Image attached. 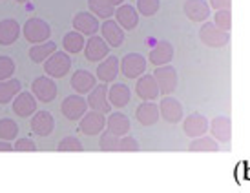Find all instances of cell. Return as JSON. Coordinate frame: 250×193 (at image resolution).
<instances>
[{
	"mask_svg": "<svg viewBox=\"0 0 250 193\" xmlns=\"http://www.w3.org/2000/svg\"><path fill=\"white\" fill-rule=\"evenodd\" d=\"M146 68L148 60L141 53H128L121 60V73L128 78H139L141 75H145Z\"/></svg>",
	"mask_w": 250,
	"mask_h": 193,
	"instance_id": "8",
	"label": "cell"
},
{
	"mask_svg": "<svg viewBox=\"0 0 250 193\" xmlns=\"http://www.w3.org/2000/svg\"><path fill=\"white\" fill-rule=\"evenodd\" d=\"M22 33H24V39L31 44H41V42L49 40L51 37V28L46 20L42 19H29L26 20V24L22 26Z\"/></svg>",
	"mask_w": 250,
	"mask_h": 193,
	"instance_id": "3",
	"label": "cell"
},
{
	"mask_svg": "<svg viewBox=\"0 0 250 193\" xmlns=\"http://www.w3.org/2000/svg\"><path fill=\"white\" fill-rule=\"evenodd\" d=\"M73 28L77 31H81L83 35H95L101 29V24H99V17H95L90 11H81L73 17Z\"/></svg>",
	"mask_w": 250,
	"mask_h": 193,
	"instance_id": "20",
	"label": "cell"
},
{
	"mask_svg": "<svg viewBox=\"0 0 250 193\" xmlns=\"http://www.w3.org/2000/svg\"><path fill=\"white\" fill-rule=\"evenodd\" d=\"M135 95L143 100H155L161 95V88L153 75H141L135 84Z\"/></svg>",
	"mask_w": 250,
	"mask_h": 193,
	"instance_id": "14",
	"label": "cell"
},
{
	"mask_svg": "<svg viewBox=\"0 0 250 193\" xmlns=\"http://www.w3.org/2000/svg\"><path fill=\"white\" fill-rule=\"evenodd\" d=\"M31 93L37 96L39 102L49 104L57 98V84L53 80V77L42 75L37 77L33 84H31Z\"/></svg>",
	"mask_w": 250,
	"mask_h": 193,
	"instance_id": "5",
	"label": "cell"
},
{
	"mask_svg": "<svg viewBox=\"0 0 250 193\" xmlns=\"http://www.w3.org/2000/svg\"><path fill=\"white\" fill-rule=\"evenodd\" d=\"M210 133L217 142H229L232 138V120L229 117H215L210 122Z\"/></svg>",
	"mask_w": 250,
	"mask_h": 193,
	"instance_id": "23",
	"label": "cell"
},
{
	"mask_svg": "<svg viewBox=\"0 0 250 193\" xmlns=\"http://www.w3.org/2000/svg\"><path fill=\"white\" fill-rule=\"evenodd\" d=\"M210 4L207 0H187L183 4V13L192 22H207L210 17Z\"/></svg>",
	"mask_w": 250,
	"mask_h": 193,
	"instance_id": "12",
	"label": "cell"
},
{
	"mask_svg": "<svg viewBox=\"0 0 250 193\" xmlns=\"http://www.w3.org/2000/svg\"><path fill=\"white\" fill-rule=\"evenodd\" d=\"M119 69H121V64H119L117 57H106L104 62L99 64L97 68V78L101 82H115V78L119 75Z\"/></svg>",
	"mask_w": 250,
	"mask_h": 193,
	"instance_id": "24",
	"label": "cell"
},
{
	"mask_svg": "<svg viewBox=\"0 0 250 193\" xmlns=\"http://www.w3.org/2000/svg\"><path fill=\"white\" fill-rule=\"evenodd\" d=\"M214 24L217 28L230 31L232 29V11L230 9H219L214 13Z\"/></svg>",
	"mask_w": 250,
	"mask_h": 193,
	"instance_id": "37",
	"label": "cell"
},
{
	"mask_svg": "<svg viewBox=\"0 0 250 193\" xmlns=\"http://www.w3.org/2000/svg\"><path fill=\"white\" fill-rule=\"evenodd\" d=\"M139 142L137 138L130 137V135H125L121 137V144H119V152H139Z\"/></svg>",
	"mask_w": 250,
	"mask_h": 193,
	"instance_id": "39",
	"label": "cell"
},
{
	"mask_svg": "<svg viewBox=\"0 0 250 193\" xmlns=\"http://www.w3.org/2000/svg\"><path fill=\"white\" fill-rule=\"evenodd\" d=\"M108 53H110V44L103 37H97V35H91L90 40L86 42V46H84V57L90 62L103 60V58L108 57Z\"/></svg>",
	"mask_w": 250,
	"mask_h": 193,
	"instance_id": "11",
	"label": "cell"
},
{
	"mask_svg": "<svg viewBox=\"0 0 250 193\" xmlns=\"http://www.w3.org/2000/svg\"><path fill=\"white\" fill-rule=\"evenodd\" d=\"M113 17L119 22V26L123 29H128V31H133V29L139 26V11H137V7L130 6V4H121V6H117Z\"/></svg>",
	"mask_w": 250,
	"mask_h": 193,
	"instance_id": "16",
	"label": "cell"
},
{
	"mask_svg": "<svg viewBox=\"0 0 250 193\" xmlns=\"http://www.w3.org/2000/svg\"><path fill=\"white\" fill-rule=\"evenodd\" d=\"M161 117L159 104L152 102V100H145L143 104L137 106L135 110V118L139 120V124L143 126H153Z\"/></svg>",
	"mask_w": 250,
	"mask_h": 193,
	"instance_id": "22",
	"label": "cell"
},
{
	"mask_svg": "<svg viewBox=\"0 0 250 193\" xmlns=\"http://www.w3.org/2000/svg\"><path fill=\"white\" fill-rule=\"evenodd\" d=\"M111 4L117 7V6H121V4H125V0H111Z\"/></svg>",
	"mask_w": 250,
	"mask_h": 193,
	"instance_id": "43",
	"label": "cell"
},
{
	"mask_svg": "<svg viewBox=\"0 0 250 193\" xmlns=\"http://www.w3.org/2000/svg\"><path fill=\"white\" fill-rule=\"evenodd\" d=\"M88 98H84L81 93H77V95H70L66 96L61 104V111H62V115L68 120H81V118L86 115V111H88Z\"/></svg>",
	"mask_w": 250,
	"mask_h": 193,
	"instance_id": "4",
	"label": "cell"
},
{
	"mask_svg": "<svg viewBox=\"0 0 250 193\" xmlns=\"http://www.w3.org/2000/svg\"><path fill=\"white\" fill-rule=\"evenodd\" d=\"M183 131L190 138L207 135V131H210L208 118L201 115V113H192V115L185 117V120H183Z\"/></svg>",
	"mask_w": 250,
	"mask_h": 193,
	"instance_id": "10",
	"label": "cell"
},
{
	"mask_svg": "<svg viewBox=\"0 0 250 193\" xmlns=\"http://www.w3.org/2000/svg\"><path fill=\"white\" fill-rule=\"evenodd\" d=\"M37 96L31 91H21L13 98V113L19 117L28 118L37 111Z\"/></svg>",
	"mask_w": 250,
	"mask_h": 193,
	"instance_id": "13",
	"label": "cell"
},
{
	"mask_svg": "<svg viewBox=\"0 0 250 193\" xmlns=\"http://www.w3.org/2000/svg\"><path fill=\"white\" fill-rule=\"evenodd\" d=\"M15 2H19V4H26V2H29V0H15Z\"/></svg>",
	"mask_w": 250,
	"mask_h": 193,
	"instance_id": "44",
	"label": "cell"
},
{
	"mask_svg": "<svg viewBox=\"0 0 250 193\" xmlns=\"http://www.w3.org/2000/svg\"><path fill=\"white\" fill-rule=\"evenodd\" d=\"M95 86H97V75L90 73L88 69H77L71 75V88L81 95L90 93Z\"/></svg>",
	"mask_w": 250,
	"mask_h": 193,
	"instance_id": "19",
	"label": "cell"
},
{
	"mask_svg": "<svg viewBox=\"0 0 250 193\" xmlns=\"http://www.w3.org/2000/svg\"><path fill=\"white\" fill-rule=\"evenodd\" d=\"M104 128H106V117L103 111H97V110L86 111V115L79 120V131L84 133V135H88V137L103 133Z\"/></svg>",
	"mask_w": 250,
	"mask_h": 193,
	"instance_id": "6",
	"label": "cell"
},
{
	"mask_svg": "<svg viewBox=\"0 0 250 193\" xmlns=\"http://www.w3.org/2000/svg\"><path fill=\"white\" fill-rule=\"evenodd\" d=\"M88 7H90L91 13L103 20L111 19L115 15V9H117L111 4V0H88Z\"/></svg>",
	"mask_w": 250,
	"mask_h": 193,
	"instance_id": "32",
	"label": "cell"
},
{
	"mask_svg": "<svg viewBox=\"0 0 250 193\" xmlns=\"http://www.w3.org/2000/svg\"><path fill=\"white\" fill-rule=\"evenodd\" d=\"M174 58V46L168 40H161L157 42L152 49H150V55H148V60L153 66H165V64H170Z\"/></svg>",
	"mask_w": 250,
	"mask_h": 193,
	"instance_id": "21",
	"label": "cell"
},
{
	"mask_svg": "<svg viewBox=\"0 0 250 193\" xmlns=\"http://www.w3.org/2000/svg\"><path fill=\"white\" fill-rule=\"evenodd\" d=\"M15 150V144H11L9 140H2L0 138V152H13Z\"/></svg>",
	"mask_w": 250,
	"mask_h": 193,
	"instance_id": "42",
	"label": "cell"
},
{
	"mask_svg": "<svg viewBox=\"0 0 250 193\" xmlns=\"http://www.w3.org/2000/svg\"><path fill=\"white\" fill-rule=\"evenodd\" d=\"M108 98H110V102L113 108H125L128 106L130 102V98H132V91L130 88L126 86V84H121V82H115L113 86H110V90H108Z\"/></svg>",
	"mask_w": 250,
	"mask_h": 193,
	"instance_id": "25",
	"label": "cell"
},
{
	"mask_svg": "<svg viewBox=\"0 0 250 193\" xmlns=\"http://www.w3.org/2000/svg\"><path fill=\"white\" fill-rule=\"evenodd\" d=\"M161 0H137V11L143 17H153L159 11Z\"/></svg>",
	"mask_w": 250,
	"mask_h": 193,
	"instance_id": "35",
	"label": "cell"
},
{
	"mask_svg": "<svg viewBox=\"0 0 250 193\" xmlns=\"http://www.w3.org/2000/svg\"><path fill=\"white\" fill-rule=\"evenodd\" d=\"M31 130L39 137H48L55 130V118L49 111H35L31 115Z\"/></svg>",
	"mask_w": 250,
	"mask_h": 193,
	"instance_id": "15",
	"label": "cell"
},
{
	"mask_svg": "<svg viewBox=\"0 0 250 193\" xmlns=\"http://www.w3.org/2000/svg\"><path fill=\"white\" fill-rule=\"evenodd\" d=\"M119 144H121V137L111 133L110 130H104V133L99 138V148L103 152H119Z\"/></svg>",
	"mask_w": 250,
	"mask_h": 193,
	"instance_id": "34",
	"label": "cell"
},
{
	"mask_svg": "<svg viewBox=\"0 0 250 193\" xmlns=\"http://www.w3.org/2000/svg\"><path fill=\"white\" fill-rule=\"evenodd\" d=\"M19 124L15 122L13 118H0V138L2 140H15L17 135H19Z\"/></svg>",
	"mask_w": 250,
	"mask_h": 193,
	"instance_id": "33",
	"label": "cell"
},
{
	"mask_svg": "<svg viewBox=\"0 0 250 193\" xmlns=\"http://www.w3.org/2000/svg\"><path fill=\"white\" fill-rule=\"evenodd\" d=\"M21 29V24L13 19H6L0 22V46H11L13 42H17Z\"/></svg>",
	"mask_w": 250,
	"mask_h": 193,
	"instance_id": "26",
	"label": "cell"
},
{
	"mask_svg": "<svg viewBox=\"0 0 250 193\" xmlns=\"http://www.w3.org/2000/svg\"><path fill=\"white\" fill-rule=\"evenodd\" d=\"M208 4H210V7H212V9L219 11V9H230V6H232V0H210Z\"/></svg>",
	"mask_w": 250,
	"mask_h": 193,
	"instance_id": "41",
	"label": "cell"
},
{
	"mask_svg": "<svg viewBox=\"0 0 250 193\" xmlns=\"http://www.w3.org/2000/svg\"><path fill=\"white\" fill-rule=\"evenodd\" d=\"M159 110H161V117H163V120H167V122H170V124H177V122H181L183 117H185L183 104L172 95H167L163 100H161Z\"/></svg>",
	"mask_w": 250,
	"mask_h": 193,
	"instance_id": "9",
	"label": "cell"
},
{
	"mask_svg": "<svg viewBox=\"0 0 250 193\" xmlns=\"http://www.w3.org/2000/svg\"><path fill=\"white\" fill-rule=\"evenodd\" d=\"M101 33H103V39L110 44V48H121L125 44V29L119 26L117 20L106 19L101 24Z\"/></svg>",
	"mask_w": 250,
	"mask_h": 193,
	"instance_id": "17",
	"label": "cell"
},
{
	"mask_svg": "<svg viewBox=\"0 0 250 193\" xmlns=\"http://www.w3.org/2000/svg\"><path fill=\"white\" fill-rule=\"evenodd\" d=\"M44 71L46 75L53 78H62L71 71V58L68 51H55L53 55L46 58L44 62Z\"/></svg>",
	"mask_w": 250,
	"mask_h": 193,
	"instance_id": "2",
	"label": "cell"
},
{
	"mask_svg": "<svg viewBox=\"0 0 250 193\" xmlns=\"http://www.w3.org/2000/svg\"><path fill=\"white\" fill-rule=\"evenodd\" d=\"M57 150H59V152H83L84 146L77 137L68 135V137L61 138V142H59V146H57Z\"/></svg>",
	"mask_w": 250,
	"mask_h": 193,
	"instance_id": "36",
	"label": "cell"
},
{
	"mask_svg": "<svg viewBox=\"0 0 250 193\" xmlns=\"http://www.w3.org/2000/svg\"><path fill=\"white\" fill-rule=\"evenodd\" d=\"M199 40L207 48H225L230 42V33L217 28L214 22H203L199 28Z\"/></svg>",
	"mask_w": 250,
	"mask_h": 193,
	"instance_id": "1",
	"label": "cell"
},
{
	"mask_svg": "<svg viewBox=\"0 0 250 193\" xmlns=\"http://www.w3.org/2000/svg\"><path fill=\"white\" fill-rule=\"evenodd\" d=\"M22 90L21 80L17 78H6V80H0V104H9L13 102V98Z\"/></svg>",
	"mask_w": 250,
	"mask_h": 193,
	"instance_id": "29",
	"label": "cell"
},
{
	"mask_svg": "<svg viewBox=\"0 0 250 193\" xmlns=\"http://www.w3.org/2000/svg\"><path fill=\"white\" fill-rule=\"evenodd\" d=\"M62 46H64V51H68L71 55H77L79 51H83L84 46H86V40H84V35L81 31H70V33L64 35L62 39Z\"/></svg>",
	"mask_w": 250,
	"mask_h": 193,
	"instance_id": "31",
	"label": "cell"
},
{
	"mask_svg": "<svg viewBox=\"0 0 250 193\" xmlns=\"http://www.w3.org/2000/svg\"><path fill=\"white\" fill-rule=\"evenodd\" d=\"M153 77L159 84L161 93L163 95H172L177 90V82H179V77H177V69L172 66H157V69L153 71Z\"/></svg>",
	"mask_w": 250,
	"mask_h": 193,
	"instance_id": "7",
	"label": "cell"
},
{
	"mask_svg": "<svg viewBox=\"0 0 250 193\" xmlns=\"http://www.w3.org/2000/svg\"><path fill=\"white\" fill-rule=\"evenodd\" d=\"M55 51H57V44L51 40L41 42V44H33L31 49H29V58L37 64L46 62V58H49Z\"/></svg>",
	"mask_w": 250,
	"mask_h": 193,
	"instance_id": "28",
	"label": "cell"
},
{
	"mask_svg": "<svg viewBox=\"0 0 250 193\" xmlns=\"http://www.w3.org/2000/svg\"><path fill=\"white\" fill-rule=\"evenodd\" d=\"M190 152H197V153H214L219 152V144L214 137H208V135H201V137L192 138V142L188 146Z\"/></svg>",
	"mask_w": 250,
	"mask_h": 193,
	"instance_id": "30",
	"label": "cell"
},
{
	"mask_svg": "<svg viewBox=\"0 0 250 193\" xmlns=\"http://www.w3.org/2000/svg\"><path fill=\"white\" fill-rule=\"evenodd\" d=\"M15 62L11 57L2 55L0 57V80H6V78H11L15 73Z\"/></svg>",
	"mask_w": 250,
	"mask_h": 193,
	"instance_id": "38",
	"label": "cell"
},
{
	"mask_svg": "<svg viewBox=\"0 0 250 193\" xmlns=\"http://www.w3.org/2000/svg\"><path fill=\"white\" fill-rule=\"evenodd\" d=\"M15 150H17V152H35L37 144L31 138L21 137V138H17V142H15Z\"/></svg>",
	"mask_w": 250,
	"mask_h": 193,
	"instance_id": "40",
	"label": "cell"
},
{
	"mask_svg": "<svg viewBox=\"0 0 250 193\" xmlns=\"http://www.w3.org/2000/svg\"><path fill=\"white\" fill-rule=\"evenodd\" d=\"M106 130H110L111 133H115L119 137H125L130 131V118L121 111L110 113V117L106 118Z\"/></svg>",
	"mask_w": 250,
	"mask_h": 193,
	"instance_id": "27",
	"label": "cell"
},
{
	"mask_svg": "<svg viewBox=\"0 0 250 193\" xmlns=\"http://www.w3.org/2000/svg\"><path fill=\"white\" fill-rule=\"evenodd\" d=\"M108 86L106 82L103 84H97L93 90L88 93V106H90V110H97V111H103V113H108L111 108V102L110 98H108Z\"/></svg>",
	"mask_w": 250,
	"mask_h": 193,
	"instance_id": "18",
	"label": "cell"
}]
</instances>
